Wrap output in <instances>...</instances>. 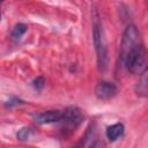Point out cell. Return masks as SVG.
Listing matches in <instances>:
<instances>
[{
	"instance_id": "1",
	"label": "cell",
	"mask_w": 148,
	"mask_h": 148,
	"mask_svg": "<svg viewBox=\"0 0 148 148\" xmlns=\"http://www.w3.org/2000/svg\"><path fill=\"white\" fill-rule=\"evenodd\" d=\"M120 61L123 66L132 74H142L148 67L147 51L141 43L132 46L127 51L120 53Z\"/></svg>"
},
{
	"instance_id": "2",
	"label": "cell",
	"mask_w": 148,
	"mask_h": 148,
	"mask_svg": "<svg viewBox=\"0 0 148 148\" xmlns=\"http://www.w3.org/2000/svg\"><path fill=\"white\" fill-rule=\"evenodd\" d=\"M92 38H94V45L97 54V67L99 72H105L108 68L109 57H108V45H106V38L103 30V25L99 21L98 14L95 10L94 12V23H92Z\"/></svg>"
},
{
	"instance_id": "3",
	"label": "cell",
	"mask_w": 148,
	"mask_h": 148,
	"mask_svg": "<svg viewBox=\"0 0 148 148\" xmlns=\"http://www.w3.org/2000/svg\"><path fill=\"white\" fill-rule=\"evenodd\" d=\"M83 120V114L81 110L76 106H69L62 112L60 119V130L64 134H71L74 132Z\"/></svg>"
},
{
	"instance_id": "4",
	"label": "cell",
	"mask_w": 148,
	"mask_h": 148,
	"mask_svg": "<svg viewBox=\"0 0 148 148\" xmlns=\"http://www.w3.org/2000/svg\"><path fill=\"white\" fill-rule=\"evenodd\" d=\"M118 94V87L110 81H101L95 88V95L101 101H109Z\"/></svg>"
},
{
	"instance_id": "5",
	"label": "cell",
	"mask_w": 148,
	"mask_h": 148,
	"mask_svg": "<svg viewBox=\"0 0 148 148\" xmlns=\"http://www.w3.org/2000/svg\"><path fill=\"white\" fill-rule=\"evenodd\" d=\"M62 117V112L58 110H50L44 111L42 113H38L34 117L37 124L44 125V124H52V123H59Z\"/></svg>"
},
{
	"instance_id": "6",
	"label": "cell",
	"mask_w": 148,
	"mask_h": 148,
	"mask_svg": "<svg viewBox=\"0 0 148 148\" xmlns=\"http://www.w3.org/2000/svg\"><path fill=\"white\" fill-rule=\"evenodd\" d=\"M135 91L141 97H148V67L140 75V79L135 87Z\"/></svg>"
},
{
	"instance_id": "7",
	"label": "cell",
	"mask_w": 148,
	"mask_h": 148,
	"mask_svg": "<svg viewBox=\"0 0 148 148\" xmlns=\"http://www.w3.org/2000/svg\"><path fill=\"white\" fill-rule=\"evenodd\" d=\"M124 131H125V127L121 123L113 124L106 128V138L110 141H116L124 134Z\"/></svg>"
},
{
	"instance_id": "8",
	"label": "cell",
	"mask_w": 148,
	"mask_h": 148,
	"mask_svg": "<svg viewBox=\"0 0 148 148\" xmlns=\"http://www.w3.org/2000/svg\"><path fill=\"white\" fill-rule=\"evenodd\" d=\"M25 31H27V25L23 23H18L14 27V29L12 31V38L14 40H20L21 37L25 34Z\"/></svg>"
},
{
	"instance_id": "9",
	"label": "cell",
	"mask_w": 148,
	"mask_h": 148,
	"mask_svg": "<svg viewBox=\"0 0 148 148\" xmlns=\"http://www.w3.org/2000/svg\"><path fill=\"white\" fill-rule=\"evenodd\" d=\"M34 135V131L29 127H23L17 132V139L20 141H27Z\"/></svg>"
},
{
	"instance_id": "10",
	"label": "cell",
	"mask_w": 148,
	"mask_h": 148,
	"mask_svg": "<svg viewBox=\"0 0 148 148\" xmlns=\"http://www.w3.org/2000/svg\"><path fill=\"white\" fill-rule=\"evenodd\" d=\"M44 84H45V80H44V77H42V76H38L37 79H35V80L32 81V86H34V88H35L36 90H42L43 87H44Z\"/></svg>"
},
{
	"instance_id": "11",
	"label": "cell",
	"mask_w": 148,
	"mask_h": 148,
	"mask_svg": "<svg viewBox=\"0 0 148 148\" xmlns=\"http://www.w3.org/2000/svg\"><path fill=\"white\" fill-rule=\"evenodd\" d=\"M88 148H106V146H105V143H104L102 140L95 139V140L88 146Z\"/></svg>"
},
{
	"instance_id": "12",
	"label": "cell",
	"mask_w": 148,
	"mask_h": 148,
	"mask_svg": "<svg viewBox=\"0 0 148 148\" xmlns=\"http://www.w3.org/2000/svg\"><path fill=\"white\" fill-rule=\"evenodd\" d=\"M20 104H23V101H21V99H18V98H12V99H9V101L6 103V106H7V108H12V106L20 105Z\"/></svg>"
}]
</instances>
